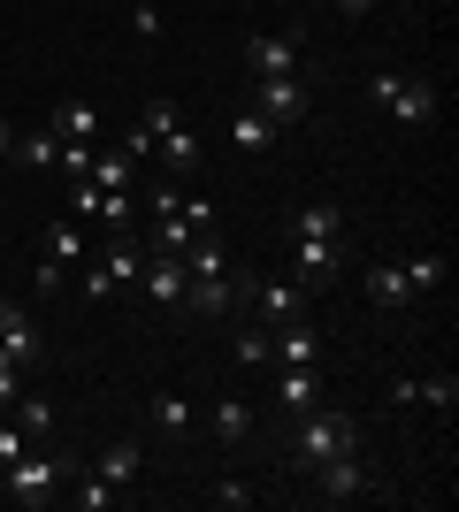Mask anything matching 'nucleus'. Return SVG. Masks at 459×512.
I'll return each instance as SVG.
<instances>
[{
    "label": "nucleus",
    "instance_id": "1",
    "mask_svg": "<svg viewBox=\"0 0 459 512\" xmlns=\"http://www.w3.org/2000/svg\"><path fill=\"white\" fill-rule=\"evenodd\" d=\"M291 459L299 467H322V459H337V451H360V421L352 413H329V406H306L299 421H291Z\"/></svg>",
    "mask_w": 459,
    "mask_h": 512
},
{
    "label": "nucleus",
    "instance_id": "2",
    "mask_svg": "<svg viewBox=\"0 0 459 512\" xmlns=\"http://www.w3.org/2000/svg\"><path fill=\"white\" fill-rule=\"evenodd\" d=\"M368 100L391 115V123H406V130H421L429 115H437V77L429 69H383L368 85Z\"/></svg>",
    "mask_w": 459,
    "mask_h": 512
},
{
    "label": "nucleus",
    "instance_id": "3",
    "mask_svg": "<svg viewBox=\"0 0 459 512\" xmlns=\"http://www.w3.org/2000/svg\"><path fill=\"white\" fill-rule=\"evenodd\" d=\"M69 459L62 451H23L16 467H0V497H16V505H46V497L62 490Z\"/></svg>",
    "mask_w": 459,
    "mask_h": 512
},
{
    "label": "nucleus",
    "instance_id": "4",
    "mask_svg": "<svg viewBox=\"0 0 459 512\" xmlns=\"http://www.w3.org/2000/svg\"><path fill=\"white\" fill-rule=\"evenodd\" d=\"M245 299H253V321H261V329H284V321H299L306 314V299H314V291H299V283L291 276H245Z\"/></svg>",
    "mask_w": 459,
    "mask_h": 512
},
{
    "label": "nucleus",
    "instance_id": "5",
    "mask_svg": "<svg viewBox=\"0 0 459 512\" xmlns=\"http://www.w3.org/2000/svg\"><path fill=\"white\" fill-rule=\"evenodd\" d=\"M253 107H261L268 123H306L314 92H306V77H299V69H291V77H253Z\"/></svg>",
    "mask_w": 459,
    "mask_h": 512
},
{
    "label": "nucleus",
    "instance_id": "6",
    "mask_svg": "<svg viewBox=\"0 0 459 512\" xmlns=\"http://www.w3.org/2000/svg\"><path fill=\"white\" fill-rule=\"evenodd\" d=\"M238 299H245V276H184V306H176V314L222 321V314H230Z\"/></svg>",
    "mask_w": 459,
    "mask_h": 512
},
{
    "label": "nucleus",
    "instance_id": "7",
    "mask_svg": "<svg viewBox=\"0 0 459 512\" xmlns=\"http://www.w3.org/2000/svg\"><path fill=\"white\" fill-rule=\"evenodd\" d=\"M337 260H345L337 237H291V283H299V291H322V283L337 276Z\"/></svg>",
    "mask_w": 459,
    "mask_h": 512
},
{
    "label": "nucleus",
    "instance_id": "8",
    "mask_svg": "<svg viewBox=\"0 0 459 512\" xmlns=\"http://www.w3.org/2000/svg\"><path fill=\"white\" fill-rule=\"evenodd\" d=\"M0 352H8L16 367H39L46 360V337H39V321H31V306L0 299Z\"/></svg>",
    "mask_w": 459,
    "mask_h": 512
},
{
    "label": "nucleus",
    "instance_id": "9",
    "mask_svg": "<svg viewBox=\"0 0 459 512\" xmlns=\"http://www.w3.org/2000/svg\"><path fill=\"white\" fill-rule=\"evenodd\" d=\"M306 54H299V31H253L245 39V69L253 77H291Z\"/></svg>",
    "mask_w": 459,
    "mask_h": 512
},
{
    "label": "nucleus",
    "instance_id": "10",
    "mask_svg": "<svg viewBox=\"0 0 459 512\" xmlns=\"http://www.w3.org/2000/svg\"><path fill=\"white\" fill-rule=\"evenodd\" d=\"M314 482H322L329 505H352V497H368V467H360V451H337V459H322V467H314Z\"/></svg>",
    "mask_w": 459,
    "mask_h": 512
},
{
    "label": "nucleus",
    "instance_id": "11",
    "mask_svg": "<svg viewBox=\"0 0 459 512\" xmlns=\"http://www.w3.org/2000/svg\"><path fill=\"white\" fill-rule=\"evenodd\" d=\"M306 406H322V367H276V413L299 421Z\"/></svg>",
    "mask_w": 459,
    "mask_h": 512
},
{
    "label": "nucleus",
    "instance_id": "12",
    "mask_svg": "<svg viewBox=\"0 0 459 512\" xmlns=\"http://www.w3.org/2000/svg\"><path fill=\"white\" fill-rule=\"evenodd\" d=\"M138 467H146V444H138V436H115V444L100 451V467H92V482H108V490L123 497V490L138 482Z\"/></svg>",
    "mask_w": 459,
    "mask_h": 512
},
{
    "label": "nucleus",
    "instance_id": "13",
    "mask_svg": "<svg viewBox=\"0 0 459 512\" xmlns=\"http://www.w3.org/2000/svg\"><path fill=\"white\" fill-rule=\"evenodd\" d=\"M268 344H276V367H314L322 360V329L314 321H284V329H268Z\"/></svg>",
    "mask_w": 459,
    "mask_h": 512
},
{
    "label": "nucleus",
    "instance_id": "14",
    "mask_svg": "<svg viewBox=\"0 0 459 512\" xmlns=\"http://www.w3.org/2000/svg\"><path fill=\"white\" fill-rule=\"evenodd\" d=\"M138 291H146L153 306H184V260H176V253H146V268H138Z\"/></svg>",
    "mask_w": 459,
    "mask_h": 512
},
{
    "label": "nucleus",
    "instance_id": "15",
    "mask_svg": "<svg viewBox=\"0 0 459 512\" xmlns=\"http://www.w3.org/2000/svg\"><path fill=\"white\" fill-rule=\"evenodd\" d=\"M46 130H54L62 146H100V107L92 100H62L54 115H46Z\"/></svg>",
    "mask_w": 459,
    "mask_h": 512
},
{
    "label": "nucleus",
    "instance_id": "16",
    "mask_svg": "<svg viewBox=\"0 0 459 512\" xmlns=\"http://www.w3.org/2000/svg\"><path fill=\"white\" fill-rule=\"evenodd\" d=\"M85 253H92V237H85V222H77V214L46 222V237H39V260H54V268H77Z\"/></svg>",
    "mask_w": 459,
    "mask_h": 512
},
{
    "label": "nucleus",
    "instance_id": "17",
    "mask_svg": "<svg viewBox=\"0 0 459 512\" xmlns=\"http://www.w3.org/2000/svg\"><path fill=\"white\" fill-rule=\"evenodd\" d=\"M146 428H161V436H192L199 406L184 398V390H153V398H146Z\"/></svg>",
    "mask_w": 459,
    "mask_h": 512
},
{
    "label": "nucleus",
    "instance_id": "18",
    "mask_svg": "<svg viewBox=\"0 0 459 512\" xmlns=\"http://www.w3.org/2000/svg\"><path fill=\"white\" fill-rule=\"evenodd\" d=\"M368 299L375 306H414V283H406V260H398V253H383L368 268Z\"/></svg>",
    "mask_w": 459,
    "mask_h": 512
},
{
    "label": "nucleus",
    "instance_id": "19",
    "mask_svg": "<svg viewBox=\"0 0 459 512\" xmlns=\"http://www.w3.org/2000/svg\"><path fill=\"white\" fill-rule=\"evenodd\" d=\"M276 138H284V123H268L261 107H238V115H230V146L238 153H268Z\"/></svg>",
    "mask_w": 459,
    "mask_h": 512
},
{
    "label": "nucleus",
    "instance_id": "20",
    "mask_svg": "<svg viewBox=\"0 0 459 512\" xmlns=\"http://www.w3.org/2000/svg\"><path fill=\"white\" fill-rule=\"evenodd\" d=\"M131 176H138V161L123 146H92V176H85V184H100V192H131Z\"/></svg>",
    "mask_w": 459,
    "mask_h": 512
},
{
    "label": "nucleus",
    "instance_id": "21",
    "mask_svg": "<svg viewBox=\"0 0 459 512\" xmlns=\"http://www.w3.org/2000/svg\"><path fill=\"white\" fill-rule=\"evenodd\" d=\"M253 421H261V413H253V398H215V413H207V428H215L222 444H245V436H253Z\"/></svg>",
    "mask_w": 459,
    "mask_h": 512
},
{
    "label": "nucleus",
    "instance_id": "22",
    "mask_svg": "<svg viewBox=\"0 0 459 512\" xmlns=\"http://www.w3.org/2000/svg\"><path fill=\"white\" fill-rule=\"evenodd\" d=\"M291 237H345V207H329V199H306L291 214Z\"/></svg>",
    "mask_w": 459,
    "mask_h": 512
},
{
    "label": "nucleus",
    "instance_id": "23",
    "mask_svg": "<svg viewBox=\"0 0 459 512\" xmlns=\"http://www.w3.org/2000/svg\"><path fill=\"white\" fill-rule=\"evenodd\" d=\"M161 169H169L176 184H184V176L199 169V138H192V123H176L169 138H161Z\"/></svg>",
    "mask_w": 459,
    "mask_h": 512
},
{
    "label": "nucleus",
    "instance_id": "24",
    "mask_svg": "<svg viewBox=\"0 0 459 512\" xmlns=\"http://www.w3.org/2000/svg\"><path fill=\"white\" fill-rule=\"evenodd\" d=\"M16 161L23 169H62V138H54V130H23V146H16Z\"/></svg>",
    "mask_w": 459,
    "mask_h": 512
},
{
    "label": "nucleus",
    "instance_id": "25",
    "mask_svg": "<svg viewBox=\"0 0 459 512\" xmlns=\"http://www.w3.org/2000/svg\"><path fill=\"white\" fill-rule=\"evenodd\" d=\"M8 413H16V428L31 436V444H46V436H54V398H16Z\"/></svg>",
    "mask_w": 459,
    "mask_h": 512
},
{
    "label": "nucleus",
    "instance_id": "26",
    "mask_svg": "<svg viewBox=\"0 0 459 512\" xmlns=\"http://www.w3.org/2000/svg\"><path fill=\"white\" fill-rule=\"evenodd\" d=\"M398 260H406V283H414V299H429V291L444 283V253H398Z\"/></svg>",
    "mask_w": 459,
    "mask_h": 512
},
{
    "label": "nucleus",
    "instance_id": "27",
    "mask_svg": "<svg viewBox=\"0 0 459 512\" xmlns=\"http://www.w3.org/2000/svg\"><path fill=\"white\" fill-rule=\"evenodd\" d=\"M230 352H238L245 367H276V344H268L261 321H253V329H238V344H230Z\"/></svg>",
    "mask_w": 459,
    "mask_h": 512
},
{
    "label": "nucleus",
    "instance_id": "28",
    "mask_svg": "<svg viewBox=\"0 0 459 512\" xmlns=\"http://www.w3.org/2000/svg\"><path fill=\"white\" fill-rule=\"evenodd\" d=\"M421 406H437V413L459 406V375H452V367H444V375H421Z\"/></svg>",
    "mask_w": 459,
    "mask_h": 512
},
{
    "label": "nucleus",
    "instance_id": "29",
    "mask_svg": "<svg viewBox=\"0 0 459 512\" xmlns=\"http://www.w3.org/2000/svg\"><path fill=\"white\" fill-rule=\"evenodd\" d=\"M31 291H39V299H62V291H69V268L39 260V268H31Z\"/></svg>",
    "mask_w": 459,
    "mask_h": 512
},
{
    "label": "nucleus",
    "instance_id": "30",
    "mask_svg": "<svg viewBox=\"0 0 459 512\" xmlns=\"http://www.w3.org/2000/svg\"><path fill=\"white\" fill-rule=\"evenodd\" d=\"M23 451H31V436H23V428H16V413H8V421H0V467H16Z\"/></svg>",
    "mask_w": 459,
    "mask_h": 512
},
{
    "label": "nucleus",
    "instance_id": "31",
    "mask_svg": "<svg viewBox=\"0 0 459 512\" xmlns=\"http://www.w3.org/2000/svg\"><path fill=\"white\" fill-rule=\"evenodd\" d=\"M207 497H215L222 512H245V505H253V482H215Z\"/></svg>",
    "mask_w": 459,
    "mask_h": 512
},
{
    "label": "nucleus",
    "instance_id": "32",
    "mask_svg": "<svg viewBox=\"0 0 459 512\" xmlns=\"http://www.w3.org/2000/svg\"><path fill=\"white\" fill-rule=\"evenodd\" d=\"M16 398H23V367H16V360H8V352H0V413L16 406Z\"/></svg>",
    "mask_w": 459,
    "mask_h": 512
},
{
    "label": "nucleus",
    "instance_id": "33",
    "mask_svg": "<svg viewBox=\"0 0 459 512\" xmlns=\"http://www.w3.org/2000/svg\"><path fill=\"white\" fill-rule=\"evenodd\" d=\"M131 31L138 39H161V8H153V0H131Z\"/></svg>",
    "mask_w": 459,
    "mask_h": 512
},
{
    "label": "nucleus",
    "instance_id": "34",
    "mask_svg": "<svg viewBox=\"0 0 459 512\" xmlns=\"http://www.w3.org/2000/svg\"><path fill=\"white\" fill-rule=\"evenodd\" d=\"M77 505H85V512H108V505H115V490H108V482H92V474H85V482H77Z\"/></svg>",
    "mask_w": 459,
    "mask_h": 512
},
{
    "label": "nucleus",
    "instance_id": "35",
    "mask_svg": "<svg viewBox=\"0 0 459 512\" xmlns=\"http://www.w3.org/2000/svg\"><path fill=\"white\" fill-rule=\"evenodd\" d=\"M391 406H421V375H391Z\"/></svg>",
    "mask_w": 459,
    "mask_h": 512
},
{
    "label": "nucleus",
    "instance_id": "36",
    "mask_svg": "<svg viewBox=\"0 0 459 512\" xmlns=\"http://www.w3.org/2000/svg\"><path fill=\"white\" fill-rule=\"evenodd\" d=\"M8 161H16V123L0 115V169H8Z\"/></svg>",
    "mask_w": 459,
    "mask_h": 512
},
{
    "label": "nucleus",
    "instance_id": "37",
    "mask_svg": "<svg viewBox=\"0 0 459 512\" xmlns=\"http://www.w3.org/2000/svg\"><path fill=\"white\" fill-rule=\"evenodd\" d=\"M375 0H337V16H368Z\"/></svg>",
    "mask_w": 459,
    "mask_h": 512
}]
</instances>
